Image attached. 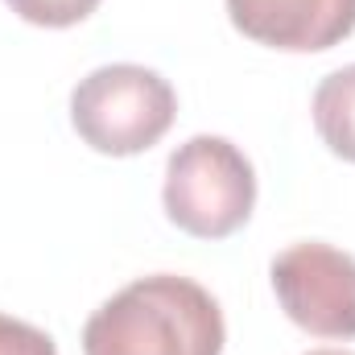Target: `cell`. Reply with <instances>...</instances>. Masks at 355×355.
<instances>
[{"mask_svg": "<svg viewBox=\"0 0 355 355\" xmlns=\"http://www.w3.org/2000/svg\"><path fill=\"white\" fill-rule=\"evenodd\" d=\"M223 343L219 302L178 272L137 277L83 327V355H223Z\"/></svg>", "mask_w": 355, "mask_h": 355, "instance_id": "cell-1", "label": "cell"}, {"mask_svg": "<svg viewBox=\"0 0 355 355\" xmlns=\"http://www.w3.org/2000/svg\"><path fill=\"white\" fill-rule=\"evenodd\" d=\"M314 128L322 137V145L343 157L355 162V62L331 71L318 91H314Z\"/></svg>", "mask_w": 355, "mask_h": 355, "instance_id": "cell-6", "label": "cell"}, {"mask_svg": "<svg viewBox=\"0 0 355 355\" xmlns=\"http://www.w3.org/2000/svg\"><path fill=\"white\" fill-rule=\"evenodd\" d=\"M306 355H352V352H306Z\"/></svg>", "mask_w": 355, "mask_h": 355, "instance_id": "cell-9", "label": "cell"}, {"mask_svg": "<svg viewBox=\"0 0 355 355\" xmlns=\"http://www.w3.org/2000/svg\"><path fill=\"white\" fill-rule=\"evenodd\" d=\"M232 25L268 50L318 54L355 33V0H227Z\"/></svg>", "mask_w": 355, "mask_h": 355, "instance_id": "cell-5", "label": "cell"}, {"mask_svg": "<svg viewBox=\"0 0 355 355\" xmlns=\"http://www.w3.org/2000/svg\"><path fill=\"white\" fill-rule=\"evenodd\" d=\"M272 293L293 327L318 339H355V257L322 240L289 244L272 261Z\"/></svg>", "mask_w": 355, "mask_h": 355, "instance_id": "cell-4", "label": "cell"}, {"mask_svg": "<svg viewBox=\"0 0 355 355\" xmlns=\"http://www.w3.org/2000/svg\"><path fill=\"white\" fill-rule=\"evenodd\" d=\"M178 116L174 87L137 62H112L91 71L71 91V124L103 157H137L153 149Z\"/></svg>", "mask_w": 355, "mask_h": 355, "instance_id": "cell-2", "label": "cell"}, {"mask_svg": "<svg viewBox=\"0 0 355 355\" xmlns=\"http://www.w3.org/2000/svg\"><path fill=\"white\" fill-rule=\"evenodd\" d=\"M170 223L194 240H227L252 219L257 174L227 137H190L166 162L162 190Z\"/></svg>", "mask_w": 355, "mask_h": 355, "instance_id": "cell-3", "label": "cell"}, {"mask_svg": "<svg viewBox=\"0 0 355 355\" xmlns=\"http://www.w3.org/2000/svg\"><path fill=\"white\" fill-rule=\"evenodd\" d=\"M21 21L42 25V29H67L87 21L91 12L99 8V0H4Z\"/></svg>", "mask_w": 355, "mask_h": 355, "instance_id": "cell-7", "label": "cell"}, {"mask_svg": "<svg viewBox=\"0 0 355 355\" xmlns=\"http://www.w3.org/2000/svg\"><path fill=\"white\" fill-rule=\"evenodd\" d=\"M0 355H58V347L46 331L0 314Z\"/></svg>", "mask_w": 355, "mask_h": 355, "instance_id": "cell-8", "label": "cell"}]
</instances>
